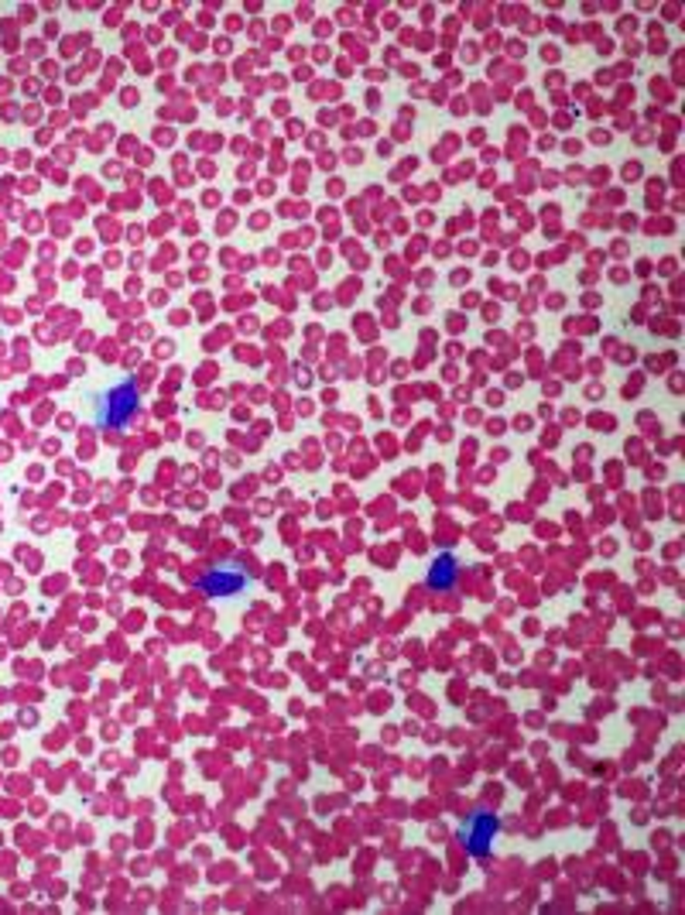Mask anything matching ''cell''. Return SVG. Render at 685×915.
I'll list each match as a JSON object with an SVG mask.
<instances>
[{"label": "cell", "mask_w": 685, "mask_h": 915, "mask_svg": "<svg viewBox=\"0 0 685 915\" xmlns=\"http://www.w3.org/2000/svg\"><path fill=\"white\" fill-rule=\"evenodd\" d=\"M137 415V387L134 384H117L114 391L99 405V425L103 429H124Z\"/></svg>", "instance_id": "1"}, {"label": "cell", "mask_w": 685, "mask_h": 915, "mask_svg": "<svg viewBox=\"0 0 685 915\" xmlns=\"http://www.w3.org/2000/svg\"><path fill=\"white\" fill-rule=\"evenodd\" d=\"M501 830V823H497V816L490 813H474L466 823H463V830H459V840H463V847L466 854H474V857H487L490 850H493V836Z\"/></svg>", "instance_id": "2"}, {"label": "cell", "mask_w": 685, "mask_h": 915, "mask_svg": "<svg viewBox=\"0 0 685 915\" xmlns=\"http://www.w3.org/2000/svg\"><path fill=\"white\" fill-rule=\"evenodd\" d=\"M247 586V576L240 569H210L202 580H199V590L210 593V597H237Z\"/></svg>", "instance_id": "3"}, {"label": "cell", "mask_w": 685, "mask_h": 915, "mask_svg": "<svg viewBox=\"0 0 685 915\" xmlns=\"http://www.w3.org/2000/svg\"><path fill=\"white\" fill-rule=\"evenodd\" d=\"M459 583V563H456V556H439L432 566H428V586L432 590H439V593H446V590H453Z\"/></svg>", "instance_id": "4"}]
</instances>
